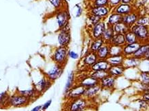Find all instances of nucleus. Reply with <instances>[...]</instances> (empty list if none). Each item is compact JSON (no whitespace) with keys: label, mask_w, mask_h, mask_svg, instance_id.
Here are the masks:
<instances>
[{"label":"nucleus","mask_w":149,"mask_h":111,"mask_svg":"<svg viewBox=\"0 0 149 111\" xmlns=\"http://www.w3.org/2000/svg\"><path fill=\"white\" fill-rule=\"evenodd\" d=\"M74 74L73 71H71L68 74L67 81H66L65 87V90L64 92L66 94L69 91L72 87L74 86Z\"/></svg>","instance_id":"7c9ffc66"},{"label":"nucleus","mask_w":149,"mask_h":111,"mask_svg":"<svg viewBox=\"0 0 149 111\" xmlns=\"http://www.w3.org/2000/svg\"><path fill=\"white\" fill-rule=\"evenodd\" d=\"M100 20H101V19H100V17H97V16L93 15H91L89 17V21L90 23L92 24V25H95V24L99 23V22L100 21Z\"/></svg>","instance_id":"ea45409f"},{"label":"nucleus","mask_w":149,"mask_h":111,"mask_svg":"<svg viewBox=\"0 0 149 111\" xmlns=\"http://www.w3.org/2000/svg\"><path fill=\"white\" fill-rule=\"evenodd\" d=\"M63 66H61L59 64H56L51 70L46 72V77L52 82L55 81V80L58 79L61 76V74L63 72Z\"/></svg>","instance_id":"39448f33"},{"label":"nucleus","mask_w":149,"mask_h":111,"mask_svg":"<svg viewBox=\"0 0 149 111\" xmlns=\"http://www.w3.org/2000/svg\"><path fill=\"white\" fill-rule=\"evenodd\" d=\"M109 52L110 56L121 54H123V46L109 44Z\"/></svg>","instance_id":"2f4dec72"},{"label":"nucleus","mask_w":149,"mask_h":111,"mask_svg":"<svg viewBox=\"0 0 149 111\" xmlns=\"http://www.w3.org/2000/svg\"><path fill=\"white\" fill-rule=\"evenodd\" d=\"M125 44L126 42L125 40V34H114V35L108 44H114V45L123 46Z\"/></svg>","instance_id":"393cba45"},{"label":"nucleus","mask_w":149,"mask_h":111,"mask_svg":"<svg viewBox=\"0 0 149 111\" xmlns=\"http://www.w3.org/2000/svg\"><path fill=\"white\" fill-rule=\"evenodd\" d=\"M50 3L55 8H59L61 7L63 0H48Z\"/></svg>","instance_id":"58836bf2"},{"label":"nucleus","mask_w":149,"mask_h":111,"mask_svg":"<svg viewBox=\"0 0 149 111\" xmlns=\"http://www.w3.org/2000/svg\"><path fill=\"white\" fill-rule=\"evenodd\" d=\"M109 11L110 10L108 6L94 7L91 10V15H95L102 19V18L106 17L109 14Z\"/></svg>","instance_id":"a211bd4d"},{"label":"nucleus","mask_w":149,"mask_h":111,"mask_svg":"<svg viewBox=\"0 0 149 111\" xmlns=\"http://www.w3.org/2000/svg\"><path fill=\"white\" fill-rule=\"evenodd\" d=\"M141 44L142 43L140 42H136L132 44H125L123 46V54L125 56V57L133 56V54L138 49Z\"/></svg>","instance_id":"6e6552de"},{"label":"nucleus","mask_w":149,"mask_h":111,"mask_svg":"<svg viewBox=\"0 0 149 111\" xmlns=\"http://www.w3.org/2000/svg\"><path fill=\"white\" fill-rule=\"evenodd\" d=\"M141 59L134 57V56H130V57H125L123 66L125 68H134L138 66L140 63Z\"/></svg>","instance_id":"412c9836"},{"label":"nucleus","mask_w":149,"mask_h":111,"mask_svg":"<svg viewBox=\"0 0 149 111\" xmlns=\"http://www.w3.org/2000/svg\"><path fill=\"white\" fill-rule=\"evenodd\" d=\"M116 79L113 76L110 75L106 76L103 79L100 80V85L102 89H112L114 88L115 86Z\"/></svg>","instance_id":"ddd939ff"},{"label":"nucleus","mask_w":149,"mask_h":111,"mask_svg":"<svg viewBox=\"0 0 149 111\" xmlns=\"http://www.w3.org/2000/svg\"><path fill=\"white\" fill-rule=\"evenodd\" d=\"M149 46L148 43H142L138 49L134 52L133 56L142 60H148L149 57Z\"/></svg>","instance_id":"0eeeda50"},{"label":"nucleus","mask_w":149,"mask_h":111,"mask_svg":"<svg viewBox=\"0 0 149 111\" xmlns=\"http://www.w3.org/2000/svg\"><path fill=\"white\" fill-rule=\"evenodd\" d=\"M106 24L103 21H100L95 25H93L92 29L93 37L95 39L102 38V36L106 30Z\"/></svg>","instance_id":"9b49d317"},{"label":"nucleus","mask_w":149,"mask_h":111,"mask_svg":"<svg viewBox=\"0 0 149 111\" xmlns=\"http://www.w3.org/2000/svg\"><path fill=\"white\" fill-rule=\"evenodd\" d=\"M122 20H123L122 15L114 13L113 14H112V15L109 17L108 23L110 25V26H113L114 25H116V24L122 22Z\"/></svg>","instance_id":"c756f323"},{"label":"nucleus","mask_w":149,"mask_h":111,"mask_svg":"<svg viewBox=\"0 0 149 111\" xmlns=\"http://www.w3.org/2000/svg\"><path fill=\"white\" fill-rule=\"evenodd\" d=\"M79 84L84 87L85 89L92 87L100 84V81L93 78L91 76H86L82 78L79 82Z\"/></svg>","instance_id":"2eb2a0df"},{"label":"nucleus","mask_w":149,"mask_h":111,"mask_svg":"<svg viewBox=\"0 0 149 111\" xmlns=\"http://www.w3.org/2000/svg\"><path fill=\"white\" fill-rule=\"evenodd\" d=\"M68 25L62 28L58 35V43L60 46H67L71 40V36L70 33V28L67 29Z\"/></svg>","instance_id":"423d86ee"},{"label":"nucleus","mask_w":149,"mask_h":111,"mask_svg":"<svg viewBox=\"0 0 149 111\" xmlns=\"http://www.w3.org/2000/svg\"><path fill=\"white\" fill-rule=\"evenodd\" d=\"M82 8L80 6H78V10L77 13H76V17H79L80 15H82Z\"/></svg>","instance_id":"a18cd8bd"},{"label":"nucleus","mask_w":149,"mask_h":111,"mask_svg":"<svg viewBox=\"0 0 149 111\" xmlns=\"http://www.w3.org/2000/svg\"><path fill=\"white\" fill-rule=\"evenodd\" d=\"M9 97L8 96L7 92H3L0 93V104H3L7 103Z\"/></svg>","instance_id":"4c0bfd02"},{"label":"nucleus","mask_w":149,"mask_h":111,"mask_svg":"<svg viewBox=\"0 0 149 111\" xmlns=\"http://www.w3.org/2000/svg\"><path fill=\"white\" fill-rule=\"evenodd\" d=\"M51 82L52 81L48 79L47 78L44 77L35 84V87L34 88L37 90V91L39 94H42V93L46 91V90L50 88V87L51 86Z\"/></svg>","instance_id":"f8f14e48"},{"label":"nucleus","mask_w":149,"mask_h":111,"mask_svg":"<svg viewBox=\"0 0 149 111\" xmlns=\"http://www.w3.org/2000/svg\"><path fill=\"white\" fill-rule=\"evenodd\" d=\"M134 1V0H121V3H128V4H130L132 2V1Z\"/></svg>","instance_id":"de8ad7c7"},{"label":"nucleus","mask_w":149,"mask_h":111,"mask_svg":"<svg viewBox=\"0 0 149 111\" xmlns=\"http://www.w3.org/2000/svg\"><path fill=\"white\" fill-rule=\"evenodd\" d=\"M68 56L73 59H78V57H79L78 54L76 53V52L73 51V50H70V51H68Z\"/></svg>","instance_id":"a19ab883"},{"label":"nucleus","mask_w":149,"mask_h":111,"mask_svg":"<svg viewBox=\"0 0 149 111\" xmlns=\"http://www.w3.org/2000/svg\"><path fill=\"white\" fill-rule=\"evenodd\" d=\"M98 60V57L97 56L96 52L90 51L87 54H86L83 59V64L84 66L91 67L97 62Z\"/></svg>","instance_id":"4be33fe9"},{"label":"nucleus","mask_w":149,"mask_h":111,"mask_svg":"<svg viewBox=\"0 0 149 111\" xmlns=\"http://www.w3.org/2000/svg\"><path fill=\"white\" fill-rule=\"evenodd\" d=\"M31 100L27 97L23 96V95L19 94H16L8 98V104L10 106L15 107V108H19V107H23L27 106Z\"/></svg>","instance_id":"7ed1b4c3"},{"label":"nucleus","mask_w":149,"mask_h":111,"mask_svg":"<svg viewBox=\"0 0 149 111\" xmlns=\"http://www.w3.org/2000/svg\"><path fill=\"white\" fill-rule=\"evenodd\" d=\"M85 89H86L84 87L81 86L80 84H78L77 86L72 87L69 91L66 94V95H67L68 98H70L71 100L72 99L77 98L84 96Z\"/></svg>","instance_id":"1a4fd4ad"},{"label":"nucleus","mask_w":149,"mask_h":111,"mask_svg":"<svg viewBox=\"0 0 149 111\" xmlns=\"http://www.w3.org/2000/svg\"><path fill=\"white\" fill-rule=\"evenodd\" d=\"M133 10V7L132 5L128 4V3H121L118 5L117 7L114 9L115 13L119 14V15L124 16L132 13Z\"/></svg>","instance_id":"aec40b11"},{"label":"nucleus","mask_w":149,"mask_h":111,"mask_svg":"<svg viewBox=\"0 0 149 111\" xmlns=\"http://www.w3.org/2000/svg\"><path fill=\"white\" fill-rule=\"evenodd\" d=\"M40 110H42V105L37 106L31 109V111H40Z\"/></svg>","instance_id":"49530a36"},{"label":"nucleus","mask_w":149,"mask_h":111,"mask_svg":"<svg viewBox=\"0 0 149 111\" xmlns=\"http://www.w3.org/2000/svg\"><path fill=\"white\" fill-rule=\"evenodd\" d=\"M148 17H138V20L136 21V24L140 25L147 26L148 25Z\"/></svg>","instance_id":"c9c22d12"},{"label":"nucleus","mask_w":149,"mask_h":111,"mask_svg":"<svg viewBox=\"0 0 149 111\" xmlns=\"http://www.w3.org/2000/svg\"><path fill=\"white\" fill-rule=\"evenodd\" d=\"M125 59V56L123 54H117V55H112L109 56L106 60H107L108 64L110 66H120L123 65Z\"/></svg>","instance_id":"6ab92c4d"},{"label":"nucleus","mask_w":149,"mask_h":111,"mask_svg":"<svg viewBox=\"0 0 149 111\" xmlns=\"http://www.w3.org/2000/svg\"><path fill=\"white\" fill-rule=\"evenodd\" d=\"M68 49L67 46H59L55 50L52 59L56 64L65 66L68 60Z\"/></svg>","instance_id":"f03ea898"},{"label":"nucleus","mask_w":149,"mask_h":111,"mask_svg":"<svg viewBox=\"0 0 149 111\" xmlns=\"http://www.w3.org/2000/svg\"><path fill=\"white\" fill-rule=\"evenodd\" d=\"M19 94L23 95V96H25V97H27V98H29L30 100H33V99H36L38 96H39V94H40L35 88L31 89H28V90L19 91Z\"/></svg>","instance_id":"a878e982"},{"label":"nucleus","mask_w":149,"mask_h":111,"mask_svg":"<svg viewBox=\"0 0 149 111\" xmlns=\"http://www.w3.org/2000/svg\"><path fill=\"white\" fill-rule=\"evenodd\" d=\"M114 31L113 30V28H112V26H110L108 28H106L105 31L102 36V38L105 42V43L106 44H109L110 40L113 37V36L114 35Z\"/></svg>","instance_id":"c85d7f7f"},{"label":"nucleus","mask_w":149,"mask_h":111,"mask_svg":"<svg viewBox=\"0 0 149 111\" xmlns=\"http://www.w3.org/2000/svg\"><path fill=\"white\" fill-rule=\"evenodd\" d=\"M102 89V87H100V84L97 85L93 86L92 87L87 88L85 89L84 94V97H85L87 99H91L94 98L95 96H97L99 94V92H100V91Z\"/></svg>","instance_id":"5701e85b"},{"label":"nucleus","mask_w":149,"mask_h":111,"mask_svg":"<svg viewBox=\"0 0 149 111\" xmlns=\"http://www.w3.org/2000/svg\"><path fill=\"white\" fill-rule=\"evenodd\" d=\"M130 30L136 35L138 41L141 43H148V29L146 26L136 24L130 28Z\"/></svg>","instance_id":"f257e3e1"},{"label":"nucleus","mask_w":149,"mask_h":111,"mask_svg":"<svg viewBox=\"0 0 149 111\" xmlns=\"http://www.w3.org/2000/svg\"><path fill=\"white\" fill-rule=\"evenodd\" d=\"M140 79L141 83L144 84H148L149 83V74L148 71L142 72L140 75Z\"/></svg>","instance_id":"f704fd0d"},{"label":"nucleus","mask_w":149,"mask_h":111,"mask_svg":"<svg viewBox=\"0 0 149 111\" xmlns=\"http://www.w3.org/2000/svg\"><path fill=\"white\" fill-rule=\"evenodd\" d=\"M113 30L115 34H125L126 32H127L129 30H130V28L128 27L127 25H126L125 24L120 22L116 25L112 26Z\"/></svg>","instance_id":"bb28decb"},{"label":"nucleus","mask_w":149,"mask_h":111,"mask_svg":"<svg viewBox=\"0 0 149 111\" xmlns=\"http://www.w3.org/2000/svg\"><path fill=\"white\" fill-rule=\"evenodd\" d=\"M138 15H137V13H132L127 15L123 16V20L122 22L123 23L125 24L126 25H127L129 27L131 28L135 23H136V21L138 19Z\"/></svg>","instance_id":"dca6fc26"},{"label":"nucleus","mask_w":149,"mask_h":111,"mask_svg":"<svg viewBox=\"0 0 149 111\" xmlns=\"http://www.w3.org/2000/svg\"><path fill=\"white\" fill-rule=\"evenodd\" d=\"M125 40L126 44H132L138 42L136 35L131 30H129L125 34Z\"/></svg>","instance_id":"473e14b6"},{"label":"nucleus","mask_w":149,"mask_h":111,"mask_svg":"<svg viewBox=\"0 0 149 111\" xmlns=\"http://www.w3.org/2000/svg\"><path fill=\"white\" fill-rule=\"evenodd\" d=\"M126 68L123 65L120 66H110L109 69L108 70V75L113 76L114 78L118 77V76H122L125 71Z\"/></svg>","instance_id":"f3484780"},{"label":"nucleus","mask_w":149,"mask_h":111,"mask_svg":"<svg viewBox=\"0 0 149 111\" xmlns=\"http://www.w3.org/2000/svg\"><path fill=\"white\" fill-rule=\"evenodd\" d=\"M70 19V15L68 10H64L60 11L57 15V23L60 29H62L66 25H68V22Z\"/></svg>","instance_id":"9d476101"},{"label":"nucleus","mask_w":149,"mask_h":111,"mask_svg":"<svg viewBox=\"0 0 149 111\" xmlns=\"http://www.w3.org/2000/svg\"><path fill=\"white\" fill-rule=\"evenodd\" d=\"M52 104V100H48L47 102H46L43 105H42V110H46L49 108Z\"/></svg>","instance_id":"79ce46f5"},{"label":"nucleus","mask_w":149,"mask_h":111,"mask_svg":"<svg viewBox=\"0 0 149 111\" xmlns=\"http://www.w3.org/2000/svg\"><path fill=\"white\" fill-rule=\"evenodd\" d=\"M108 2L112 6H117L121 2V0H108Z\"/></svg>","instance_id":"37998d69"},{"label":"nucleus","mask_w":149,"mask_h":111,"mask_svg":"<svg viewBox=\"0 0 149 111\" xmlns=\"http://www.w3.org/2000/svg\"><path fill=\"white\" fill-rule=\"evenodd\" d=\"M108 75V71H103V70H100V71H94L92 72V74H91V76L93 78H95L96 80H97L100 81L102 79H103L104 78H105L106 76Z\"/></svg>","instance_id":"72a5a7b5"},{"label":"nucleus","mask_w":149,"mask_h":111,"mask_svg":"<svg viewBox=\"0 0 149 111\" xmlns=\"http://www.w3.org/2000/svg\"><path fill=\"white\" fill-rule=\"evenodd\" d=\"M87 107V99L82 98V96L77 98L72 99L67 108L70 111H82L85 110Z\"/></svg>","instance_id":"20e7f679"},{"label":"nucleus","mask_w":149,"mask_h":111,"mask_svg":"<svg viewBox=\"0 0 149 111\" xmlns=\"http://www.w3.org/2000/svg\"><path fill=\"white\" fill-rule=\"evenodd\" d=\"M142 100L148 102V100H149L148 91H146L143 92V95H142Z\"/></svg>","instance_id":"c03bdc74"},{"label":"nucleus","mask_w":149,"mask_h":111,"mask_svg":"<svg viewBox=\"0 0 149 111\" xmlns=\"http://www.w3.org/2000/svg\"><path fill=\"white\" fill-rule=\"evenodd\" d=\"M98 59H106L110 56L109 44L105 43L96 52Z\"/></svg>","instance_id":"b1692460"},{"label":"nucleus","mask_w":149,"mask_h":111,"mask_svg":"<svg viewBox=\"0 0 149 111\" xmlns=\"http://www.w3.org/2000/svg\"><path fill=\"white\" fill-rule=\"evenodd\" d=\"M110 67V64L106 59H98L93 65L91 66V70H92V72L100 71V70L108 71Z\"/></svg>","instance_id":"4468645a"},{"label":"nucleus","mask_w":149,"mask_h":111,"mask_svg":"<svg viewBox=\"0 0 149 111\" xmlns=\"http://www.w3.org/2000/svg\"><path fill=\"white\" fill-rule=\"evenodd\" d=\"M67 1H70V0H67Z\"/></svg>","instance_id":"09e8293b"},{"label":"nucleus","mask_w":149,"mask_h":111,"mask_svg":"<svg viewBox=\"0 0 149 111\" xmlns=\"http://www.w3.org/2000/svg\"><path fill=\"white\" fill-rule=\"evenodd\" d=\"M104 44H105V42L102 38L95 39L94 41H93L91 44L90 50L91 52H96Z\"/></svg>","instance_id":"cd10ccee"},{"label":"nucleus","mask_w":149,"mask_h":111,"mask_svg":"<svg viewBox=\"0 0 149 111\" xmlns=\"http://www.w3.org/2000/svg\"><path fill=\"white\" fill-rule=\"evenodd\" d=\"M109 4L108 0H94V6H107Z\"/></svg>","instance_id":"e433bc0d"}]
</instances>
